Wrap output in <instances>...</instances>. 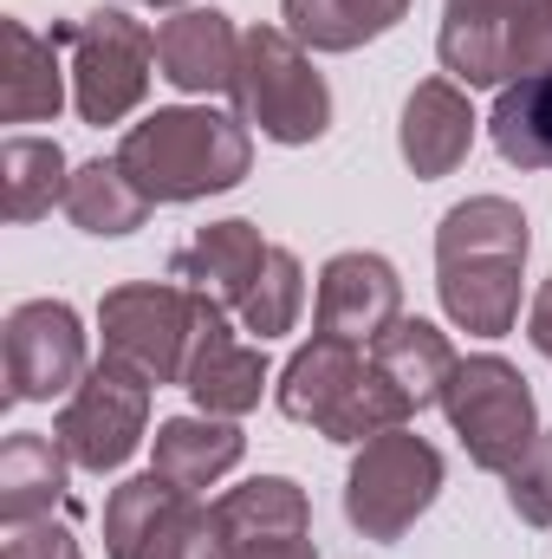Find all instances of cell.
Listing matches in <instances>:
<instances>
[{
    "label": "cell",
    "mask_w": 552,
    "mask_h": 559,
    "mask_svg": "<svg viewBox=\"0 0 552 559\" xmlns=\"http://www.w3.org/2000/svg\"><path fill=\"white\" fill-rule=\"evenodd\" d=\"M410 0H279L286 33L305 52H358L364 39H384Z\"/></svg>",
    "instance_id": "cell-22"
},
{
    "label": "cell",
    "mask_w": 552,
    "mask_h": 559,
    "mask_svg": "<svg viewBox=\"0 0 552 559\" xmlns=\"http://www.w3.org/2000/svg\"><path fill=\"white\" fill-rule=\"evenodd\" d=\"M195 319H202V299L182 280H131V286H111L98 299L105 358L143 371L149 384H182Z\"/></svg>",
    "instance_id": "cell-8"
},
{
    "label": "cell",
    "mask_w": 552,
    "mask_h": 559,
    "mask_svg": "<svg viewBox=\"0 0 552 559\" xmlns=\"http://www.w3.org/2000/svg\"><path fill=\"white\" fill-rule=\"evenodd\" d=\"M475 105L455 79H422L410 98H404V124H397V143H404V163H410L422 182L435 176H455L461 156L475 150Z\"/></svg>",
    "instance_id": "cell-15"
},
{
    "label": "cell",
    "mask_w": 552,
    "mask_h": 559,
    "mask_svg": "<svg viewBox=\"0 0 552 559\" xmlns=\"http://www.w3.org/2000/svg\"><path fill=\"white\" fill-rule=\"evenodd\" d=\"M65 66H59V33L39 39L26 20H0V118L7 124H46L65 105Z\"/></svg>",
    "instance_id": "cell-18"
},
{
    "label": "cell",
    "mask_w": 552,
    "mask_h": 559,
    "mask_svg": "<svg viewBox=\"0 0 552 559\" xmlns=\"http://www.w3.org/2000/svg\"><path fill=\"white\" fill-rule=\"evenodd\" d=\"M235 105L248 124H261V138L286 143V150L319 143L332 131V85L286 26H248L241 33Z\"/></svg>",
    "instance_id": "cell-4"
},
{
    "label": "cell",
    "mask_w": 552,
    "mask_h": 559,
    "mask_svg": "<svg viewBox=\"0 0 552 559\" xmlns=\"http://www.w3.org/2000/svg\"><path fill=\"white\" fill-rule=\"evenodd\" d=\"M195 299H202V293H195ZM182 391L195 397L202 417H248V411L261 404V391H267V352L248 345V338H235L228 306H215V299H202Z\"/></svg>",
    "instance_id": "cell-12"
},
{
    "label": "cell",
    "mask_w": 552,
    "mask_h": 559,
    "mask_svg": "<svg viewBox=\"0 0 552 559\" xmlns=\"http://www.w3.org/2000/svg\"><path fill=\"white\" fill-rule=\"evenodd\" d=\"M156 72L189 92V98H208V92H235L241 79V33L228 13L215 7H182L156 26Z\"/></svg>",
    "instance_id": "cell-14"
},
{
    "label": "cell",
    "mask_w": 552,
    "mask_h": 559,
    "mask_svg": "<svg viewBox=\"0 0 552 559\" xmlns=\"http://www.w3.org/2000/svg\"><path fill=\"white\" fill-rule=\"evenodd\" d=\"M442 411L455 423L468 462L488 468V475H507V468L533 449V436H540L533 384L520 378V365H507V358H494V352L455 365V378H448V391H442Z\"/></svg>",
    "instance_id": "cell-6"
},
{
    "label": "cell",
    "mask_w": 552,
    "mask_h": 559,
    "mask_svg": "<svg viewBox=\"0 0 552 559\" xmlns=\"http://www.w3.org/2000/svg\"><path fill=\"white\" fill-rule=\"evenodd\" d=\"M274 397H279V417L312 423L325 442H371V436L404 429L416 417L397 397V384L377 371L371 352H358L345 338H325V332H312V345H299L286 358Z\"/></svg>",
    "instance_id": "cell-3"
},
{
    "label": "cell",
    "mask_w": 552,
    "mask_h": 559,
    "mask_svg": "<svg viewBox=\"0 0 552 559\" xmlns=\"http://www.w3.org/2000/svg\"><path fill=\"white\" fill-rule=\"evenodd\" d=\"M118 163L149 202H202L254 169V138L215 105H169L124 131Z\"/></svg>",
    "instance_id": "cell-2"
},
{
    "label": "cell",
    "mask_w": 552,
    "mask_h": 559,
    "mask_svg": "<svg viewBox=\"0 0 552 559\" xmlns=\"http://www.w3.org/2000/svg\"><path fill=\"white\" fill-rule=\"evenodd\" d=\"M267 254H274V241H261L254 222H208V228L169 261V280H182L189 293H202V299L241 312V299L254 293V280L267 267Z\"/></svg>",
    "instance_id": "cell-16"
},
{
    "label": "cell",
    "mask_w": 552,
    "mask_h": 559,
    "mask_svg": "<svg viewBox=\"0 0 552 559\" xmlns=\"http://www.w3.org/2000/svg\"><path fill=\"white\" fill-rule=\"evenodd\" d=\"M85 235H137L143 222H149V195H143L137 182L124 176V163L111 156H98V163H79L72 169V189H65V202H59Z\"/></svg>",
    "instance_id": "cell-25"
},
{
    "label": "cell",
    "mask_w": 552,
    "mask_h": 559,
    "mask_svg": "<svg viewBox=\"0 0 552 559\" xmlns=\"http://www.w3.org/2000/svg\"><path fill=\"white\" fill-rule=\"evenodd\" d=\"M552 66V0H533L527 33H520V72H547Z\"/></svg>",
    "instance_id": "cell-30"
},
{
    "label": "cell",
    "mask_w": 552,
    "mask_h": 559,
    "mask_svg": "<svg viewBox=\"0 0 552 559\" xmlns=\"http://www.w3.org/2000/svg\"><path fill=\"white\" fill-rule=\"evenodd\" d=\"M72 169L52 138H7L0 143V215L7 222H39L52 202H65Z\"/></svg>",
    "instance_id": "cell-24"
},
{
    "label": "cell",
    "mask_w": 552,
    "mask_h": 559,
    "mask_svg": "<svg viewBox=\"0 0 552 559\" xmlns=\"http://www.w3.org/2000/svg\"><path fill=\"white\" fill-rule=\"evenodd\" d=\"M527 338H533V352L552 358V280L540 286V299H533V319H527Z\"/></svg>",
    "instance_id": "cell-31"
},
{
    "label": "cell",
    "mask_w": 552,
    "mask_h": 559,
    "mask_svg": "<svg viewBox=\"0 0 552 559\" xmlns=\"http://www.w3.org/2000/svg\"><path fill=\"white\" fill-rule=\"evenodd\" d=\"M533 248V222L507 195H468L435 228V293L442 312L475 332L501 338L520 319V267Z\"/></svg>",
    "instance_id": "cell-1"
},
{
    "label": "cell",
    "mask_w": 552,
    "mask_h": 559,
    "mask_svg": "<svg viewBox=\"0 0 552 559\" xmlns=\"http://www.w3.org/2000/svg\"><path fill=\"white\" fill-rule=\"evenodd\" d=\"M319 332L325 338H345V345H377L397 319H404V280L384 254H332L325 274H319V306H312Z\"/></svg>",
    "instance_id": "cell-13"
},
{
    "label": "cell",
    "mask_w": 552,
    "mask_h": 559,
    "mask_svg": "<svg viewBox=\"0 0 552 559\" xmlns=\"http://www.w3.org/2000/svg\"><path fill=\"white\" fill-rule=\"evenodd\" d=\"M221 559H319L312 540H274V547H241V554H221Z\"/></svg>",
    "instance_id": "cell-32"
},
{
    "label": "cell",
    "mask_w": 552,
    "mask_h": 559,
    "mask_svg": "<svg viewBox=\"0 0 552 559\" xmlns=\"http://www.w3.org/2000/svg\"><path fill=\"white\" fill-rule=\"evenodd\" d=\"M52 436L65 442V455L92 475H111L137 455V442L149 436V378L118 365V358H98L79 391L65 397V411L52 423Z\"/></svg>",
    "instance_id": "cell-9"
},
{
    "label": "cell",
    "mask_w": 552,
    "mask_h": 559,
    "mask_svg": "<svg viewBox=\"0 0 552 559\" xmlns=\"http://www.w3.org/2000/svg\"><path fill=\"white\" fill-rule=\"evenodd\" d=\"M533 0H442V72L468 92L507 85L520 72V33H527Z\"/></svg>",
    "instance_id": "cell-11"
},
{
    "label": "cell",
    "mask_w": 552,
    "mask_h": 559,
    "mask_svg": "<svg viewBox=\"0 0 552 559\" xmlns=\"http://www.w3.org/2000/svg\"><path fill=\"white\" fill-rule=\"evenodd\" d=\"M488 138L514 169H552V66L547 72H520V79L501 85Z\"/></svg>",
    "instance_id": "cell-23"
},
{
    "label": "cell",
    "mask_w": 552,
    "mask_h": 559,
    "mask_svg": "<svg viewBox=\"0 0 552 559\" xmlns=\"http://www.w3.org/2000/svg\"><path fill=\"white\" fill-rule=\"evenodd\" d=\"M299 306H305V267H299L292 248H274L261 280H254V293L241 299V332H254V345L286 338L299 325Z\"/></svg>",
    "instance_id": "cell-27"
},
{
    "label": "cell",
    "mask_w": 552,
    "mask_h": 559,
    "mask_svg": "<svg viewBox=\"0 0 552 559\" xmlns=\"http://www.w3.org/2000/svg\"><path fill=\"white\" fill-rule=\"evenodd\" d=\"M176 495H182V488H169L156 468H149V475H131V481H118L111 501H105V559H143L149 534L163 527V514H169Z\"/></svg>",
    "instance_id": "cell-26"
},
{
    "label": "cell",
    "mask_w": 552,
    "mask_h": 559,
    "mask_svg": "<svg viewBox=\"0 0 552 559\" xmlns=\"http://www.w3.org/2000/svg\"><path fill=\"white\" fill-rule=\"evenodd\" d=\"M0 358H7V397L13 404H52L72 397L85 365V325L65 299H26L0 325Z\"/></svg>",
    "instance_id": "cell-10"
},
{
    "label": "cell",
    "mask_w": 552,
    "mask_h": 559,
    "mask_svg": "<svg viewBox=\"0 0 552 559\" xmlns=\"http://www.w3.org/2000/svg\"><path fill=\"white\" fill-rule=\"evenodd\" d=\"M65 442L59 436H39V429H13L0 442V521L7 527H26V521H46L59 501H65Z\"/></svg>",
    "instance_id": "cell-19"
},
{
    "label": "cell",
    "mask_w": 552,
    "mask_h": 559,
    "mask_svg": "<svg viewBox=\"0 0 552 559\" xmlns=\"http://www.w3.org/2000/svg\"><path fill=\"white\" fill-rule=\"evenodd\" d=\"M143 7H189V0H143Z\"/></svg>",
    "instance_id": "cell-33"
},
{
    "label": "cell",
    "mask_w": 552,
    "mask_h": 559,
    "mask_svg": "<svg viewBox=\"0 0 552 559\" xmlns=\"http://www.w3.org/2000/svg\"><path fill=\"white\" fill-rule=\"evenodd\" d=\"M59 39L72 46V105L85 124H124L149 92V66H156V33L131 20L124 7H98L72 26H59Z\"/></svg>",
    "instance_id": "cell-7"
},
{
    "label": "cell",
    "mask_w": 552,
    "mask_h": 559,
    "mask_svg": "<svg viewBox=\"0 0 552 559\" xmlns=\"http://www.w3.org/2000/svg\"><path fill=\"white\" fill-rule=\"evenodd\" d=\"M248 436L235 429V417H169L156 423V475L182 495L215 488L235 462H241Z\"/></svg>",
    "instance_id": "cell-20"
},
{
    "label": "cell",
    "mask_w": 552,
    "mask_h": 559,
    "mask_svg": "<svg viewBox=\"0 0 552 559\" xmlns=\"http://www.w3.org/2000/svg\"><path fill=\"white\" fill-rule=\"evenodd\" d=\"M215 534H221V554L305 540L312 534V501L292 475H254V481H241L215 501Z\"/></svg>",
    "instance_id": "cell-17"
},
{
    "label": "cell",
    "mask_w": 552,
    "mask_h": 559,
    "mask_svg": "<svg viewBox=\"0 0 552 559\" xmlns=\"http://www.w3.org/2000/svg\"><path fill=\"white\" fill-rule=\"evenodd\" d=\"M371 358H377V371L397 384V397L410 404V411H429V404H442V391H448V378H455V345L429 325V319H397L377 345H371Z\"/></svg>",
    "instance_id": "cell-21"
},
{
    "label": "cell",
    "mask_w": 552,
    "mask_h": 559,
    "mask_svg": "<svg viewBox=\"0 0 552 559\" xmlns=\"http://www.w3.org/2000/svg\"><path fill=\"white\" fill-rule=\"evenodd\" d=\"M435 495H442V449L422 442L404 423V429H384V436L358 442V462L345 475V521L364 540L391 547L435 508Z\"/></svg>",
    "instance_id": "cell-5"
},
{
    "label": "cell",
    "mask_w": 552,
    "mask_h": 559,
    "mask_svg": "<svg viewBox=\"0 0 552 559\" xmlns=\"http://www.w3.org/2000/svg\"><path fill=\"white\" fill-rule=\"evenodd\" d=\"M507 508L527 527H552V429H540L533 449L507 468Z\"/></svg>",
    "instance_id": "cell-28"
},
{
    "label": "cell",
    "mask_w": 552,
    "mask_h": 559,
    "mask_svg": "<svg viewBox=\"0 0 552 559\" xmlns=\"http://www.w3.org/2000/svg\"><path fill=\"white\" fill-rule=\"evenodd\" d=\"M0 559H85V554H79V540L46 514V521L13 527V534H7V547H0Z\"/></svg>",
    "instance_id": "cell-29"
}]
</instances>
